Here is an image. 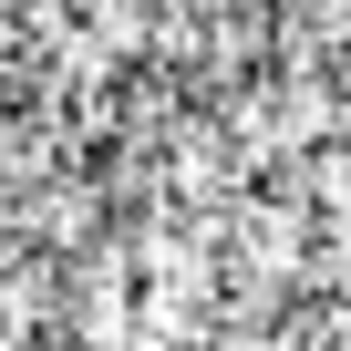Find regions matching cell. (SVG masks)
<instances>
[{
  "label": "cell",
  "mask_w": 351,
  "mask_h": 351,
  "mask_svg": "<svg viewBox=\"0 0 351 351\" xmlns=\"http://www.w3.org/2000/svg\"><path fill=\"white\" fill-rule=\"evenodd\" d=\"M145 228V197H104V238H134Z\"/></svg>",
  "instance_id": "obj_1"
}]
</instances>
